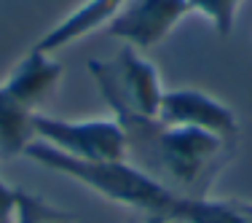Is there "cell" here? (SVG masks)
Segmentation results:
<instances>
[{
  "mask_svg": "<svg viewBox=\"0 0 252 223\" xmlns=\"http://www.w3.org/2000/svg\"><path fill=\"white\" fill-rule=\"evenodd\" d=\"M126 137V159L175 194L204 199L236 146L190 126H172L142 116L118 100H105Z\"/></svg>",
  "mask_w": 252,
  "mask_h": 223,
  "instance_id": "cell-1",
  "label": "cell"
},
{
  "mask_svg": "<svg viewBox=\"0 0 252 223\" xmlns=\"http://www.w3.org/2000/svg\"><path fill=\"white\" fill-rule=\"evenodd\" d=\"M25 156L35 164L46 167L51 172H59L64 178H73L75 183L92 188L94 194L105 196L107 202L126 204L131 210L145 213V218H164L169 223H188L196 210L199 199L175 194L158 183L140 167H134L129 159L121 161H81L73 156H64L62 150L46 146L40 140H32L25 148Z\"/></svg>",
  "mask_w": 252,
  "mask_h": 223,
  "instance_id": "cell-2",
  "label": "cell"
},
{
  "mask_svg": "<svg viewBox=\"0 0 252 223\" xmlns=\"http://www.w3.org/2000/svg\"><path fill=\"white\" fill-rule=\"evenodd\" d=\"M89 73L97 83L102 100H118L126 108L142 116H158L164 86H161L158 68L145 59L137 49L124 43L113 62L89 59Z\"/></svg>",
  "mask_w": 252,
  "mask_h": 223,
  "instance_id": "cell-3",
  "label": "cell"
},
{
  "mask_svg": "<svg viewBox=\"0 0 252 223\" xmlns=\"http://www.w3.org/2000/svg\"><path fill=\"white\" fill-rule=\"evenodd\" d=\"M35 140L62 150L81 161H121L126 159V137L121 124L113 118H57L35 113Z\"/></svg>",
  "mask_w": 252,
  "mask_h": 223,
  "instance_id": "cell-4",
  "label": "cell"
},
{
  "mask_svg": "<svg viewBox=\"0 0 252 223\" xmlns=\"http://www.w3.org/2000/svg\"><path fill=\"white\" fill-rule=\"evenodd\" d=\"M188 14L190 0H126V5L105 25V35L124 40L137 51L158 46Z\"/></svg>",
  "mask_w": 252,
  "mask_h": 223,
  "instance_id": "cell-5",
  "label": "cell"
},
{
  "mask_svg": "<svg viewBox=\"0 0 252 223\" xmlns=\"http://www.w3.org/2000/svg\"><path fill=\"white\" fill-rule=\"evenodd\" d=\"M158 118L172 126H190V129H201L209 135L220 137L228 146L239 143V118L225 102L209 97L207 92L199 89H172L164 92L158 108Z\"/></svg>",
  "mask_w": 252,
  "mask_h": 223,
  "instance_id": "cell-6",
  "label": "cell"
},
{
  "mask_svg": "<svg viewBox=\"0 0 252 223\" xmlns=\"http://www.w3.org/2000/svg\"><path fill=\"white\" fill-rule=\"evenodd\" d=\"M64 68L46 51L32 49L27 51V57L11 70V75L5 78L3 86L14 94L22 105H27L30 111L38 113V108L54 94V89L62 81Z\"/></svg>",
  "mask_w": 252,
  "mask_h": 223,
  "instance_id": "cell-7",
  "label": "cell"
},
{
  "mask_svg": "<svg viewBox=\"0 0 252 223\" xmlns=\"http://www.w3.org/2000/svg\"><path fill=\"white\" fill-rule=\"evenodd\" d=\"M124 5H126V0H86V3H81L70 16H64L57 27H51L49 33L35 43V49L46 51V54L62 51L64 46L75 43V40L92 35L94 30L105 27Z\"/></svg>",
  "mask_w": 252,
  "mask_h": 223,
  "instance_id": "cell-8",
  "label": "cell"
},
{
  "mask_svg": "<svg viewBox=\"0 0 252 223\" xmlns=\"http://www.w3.org/2000/svg\"><path fill=\"white\" fill-rule=\"evenodd\" d=\"M32 118H35V111L22 105L0 83V159L3 161L25 156V148L35 140Z\"/></svg>",
  "mask_w": 252,
  "mask_h": 223,
  "instance_id": "cell-9",
  "label": "cell"
},
{
  "mask_svg": "<svg viewBox=\"0 0 252 223\" xmlns=\"http://www.w3.org/2000/svg\"><path fill=\"white\" fill-rule=\"evenodd\" d=\"M190 3H193V14H201L218 30V35L228 38L233 33V25H236L239 8H242L244 0H190Z\"/></svg>",
  "mask_w": 252,
  "mask_h": 223,
  "instance_id": "cell-10",
  "label": "cell"
},
{
  "mask_svg": "<svg viewBox=\"0 0 252 223\" xmlns=\"http://www.w3.org/2000/svg\"><path fill=\"white\" fill-rule=\"evenodd\" d=\"M239 204H242V213L247 218V223H252V202H239Z\"/></svg>",
  "mask_w": 252,
  "mask_h": 223,
  "instance_id": "cell-11",
  "label": "cell"
},
{
  "mask_svg": "<svg viewBox=\"0 0 252 223\" xmlns=\"http://www.w3.org/2000/svg\"><path fill=\"white\" fill-rule=\"evenodd\" d=\"M142 223H169V221H164V218H145Z\"/></svg>",
  "mask_w": 252,
  "mask_h": 223,
  "instance_id": "cell-12",
  "label": "cell"
},
{
  "mask_svg": "<svg viewBox=\"0 0 252 223\" xmlns=\"http://www.w3.org/2000/svg\"><path fill=\"white\" fill-rule=\"evenodd\" d=\"M46 223H73V221H46Z\"/></svg>",
  "mask_w": 252,
  "mask_h": 223,
  "instance_id": "cell-13",
  "label": "cell"
}]
</instances>
